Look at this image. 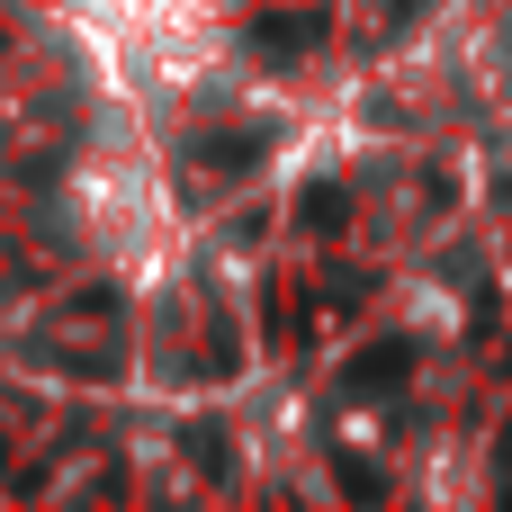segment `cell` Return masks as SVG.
I'll list each match as a JSON object with an SVG mask.
<instances>
[{"instance_id":"7a4b0ae2","label":"cell","mask_w":512,"mask_h":512,"mask_svg":"<svg viewBox=\"0 0 512 512\" xmlns=\"http://www.w3.org/2000/svg\"><path fill=\"white\" fill-rule=\"evenodd\" d=\"M405 360H414V342H387V351H360V369H351V396H378V387H396V378H405Z\"/></svg>"},{"instance_id":"277c9868","label":"cell","mask_w":512,"mask_h":512,"mask_svg":"<svg viewBox=\"0 0 512 512\" xmlns=\"http://www.w3.org/2000/svg\"><path fill=\"white\" fill-rule=\"evenodd\" d=\"M198 162H207V171H252V162H261V135H207Z\"/></svg>"},{"instance_id":"6da1fadb","label":"cell","mask_w":512,"mask_h":512,"mask_svg":"<svg viewBox=\"0 0 512 512\" xmlns=\"http://www.w3.org/2000/svg\"><path fill=\"white\" fill-rule=\"evenodd\" d=\"M315 36H324V18H315V9H279V18H261V27H252V45H261V54H297V45H315Z\"/></svg>"},{"instance_id":"3957f363","label":"cell","mask_w":512,"mask_h":512,"mask_svg":"<svg viewBox=\"0 0 512 512\" xmlns=\"http://www.w3.org/2000/svg\"><path fill=\"white\" fill-rule=\"evenodd\" d=\"M342 216H351V198H342L333 180H315V189H297V225H315V234H342Z\"/></svg>"}]
</instances>
